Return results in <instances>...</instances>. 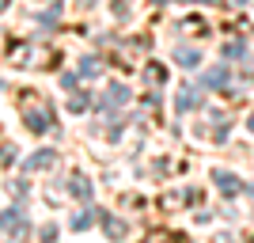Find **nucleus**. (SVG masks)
<instances>
[{
	"mask_svg": "<svg viewBox=\"0 0 254 243\" xmlns=\"http://www.w3.org/2000/svg\"><path fill=\"white\" fill-rule=\"evenodd\" d=\"M0 8H4V0H0Z\"/></svg>",
	"mask_w": 254,
	"mask_h": 243,
	"instance_id": "obj_1",
	"label": "nucleus"
}]
</instances>
